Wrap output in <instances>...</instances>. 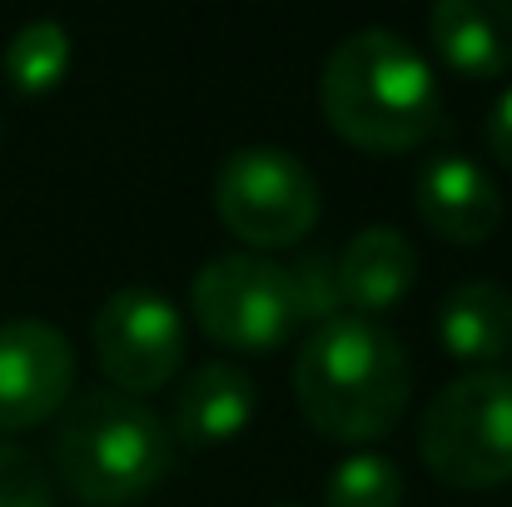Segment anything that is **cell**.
<instances>
[{
    "mask_svg": "<svg viewBox=\"0 0 512 507\" xmlns=\"http://www.w3.org/2000/svg\"><path fill=\"white\" fill-rule=\"evenodd\" d=\"M413 393V363L378 319L334 314L314 324L294 358V398L314 433L334 443L383 438Z\"/></svg>",
    "mask_w": 512,
    "mask_h": 507,
    "instance_id": "obj_1",
    "label": "cell"
},
{
    "mask_svg": "<svg viewBox=\"0 0 512 507\" xmlns=\"http://www.w3.org/2000/svg\"><path fill=\"white\" fill-rule=\"evenodd\" d=\"M319 105L334 135L373 155L418 150L443 120V90L428 60L383 25L353 30L329 50Z\"/></svg>",
    "mask_w": 512,
    "mask_h": 507,
    "instance_id": "obj_2",
    "label": "cell"
},
{
    "mask_svg": "<svg viewBox=\"0 0 512 507\" xmlns=\"http://www.w3.org/2000/svg\"><path fill=\"white\" fill-rule=\"evenodd\" d=\"M174 468V438L165 418L130 393L100 388L60 408L55 473L80 503L120 507L155 493Z\"/></svg>",
    "mask_w": 512,
    "mask_h": 507,
    "instance_id": "obj_3",
    "label": "cell"
},
{
    "mask_svg": "<svg viewBox=\"0 0 512 507\" xmlns=\"http://www.w3.org/2000/svg\"><path fill=\"white\" fill-rule=\"evenodd\" d=\"M418 453L428 473L448 488H503L512 478V373L473 368L453 378L418 428Z\"/></svg>",
    "mask_w": 512,
    "mask_h": 507,
    "instance_id": "obj_4",
    "label": "cell"
},
{
    "mask_svg": "<svg viewBox=\"0 0 512 507\" xmlns=\"http://www.w3.org/2000/svg\"><path fill=\"white\" fill-rule=\"evenodd\" d=\"M199 329L239 353L279 348L304 329V299L284 264L259 254H219L194 274L189 289Z\"/></svg>",
    "mask_w": 512,
    "mask_h": 507,
    "instance_id": "obj_5",
    "label": "cell"
},
{
    "mask_svg": "<svg viewBox=\"0 0 512 507\" xmlns=\"http://www.w3.org/2000/svg\"><path fill=\"white\" fill-rule=\"evenodd\" d=\"M214 209L234 239L254 249H289L319 224V184L289 150L249 145L214 174Z\"/></svg>",
    "mask_w": 512,
    "mask_h": 507,
    "instance_id": "obj_6",
    "label": "cell"
},
{
    "mask_svg": "<svg viewBox=\"0 0 512 507\" xmlns=\"http://www.w3.org/2000/svg\"><path fill=\"white\" fill-rule=\"evenodd\" d=\"M95 358L115 393L145 398L184 368V319L160 289L130 284L95 314Z\"/></svg>",
    "mask_w": 512,
    "mask_h": 507,
    "instance_id": "obj_7",
    "label": "cell"
},
{
    "mask_svg": "<svg viewBox=\"0 0 512 507\" xmlns=\"http://www.w3.org/2000/svg\"><path fill=\"white\" fill-rule=\"evenodd\" d=\"M75 383L70 338L40 319H0V433L55 418Z\"/></svg>",
    "mask_w": 512,
    "mask_h": 507,
    "instance_id": "obj_8",
    "label": "cell"
},
{
    "mask_svg": "<svg viewBox=\"0 0 512 507\" xmlns=\"http://www.w3.org/2000/svg\"><path fill=\"white\" fill-rule=\"evenodd\" d=\"M418 219L448 244H483L503 224V189L478 160L438 155L418 174Z\"/></svg>",
    "mask_w": 512,
    "mask_h": 507,
    "instance_id": "obj_9",
    "label": "cell"
},
{
    "mask_svg": "<svg viewBox=\"0 0 512 507\" xmlns=\"http://www.w3.org/2000/svg\"><path fill=\"white\" fill-rule=\"evenodd\" d=\"M254 403H259L254 378H249L239 363L214 358V363H199V368L184 378V388H179V398H174V413L165 428H170L174 448H179V443H184V448H219V443L239 438V433L254 423Z\"/></svg>",
    "mask_w": 512,
    "mask_h": 507,
    "instance_id": "obj_10",
    "label": "cell"
},
{
    "mask_svg": "<svg viewBox=\"0 0 512 507\" xmlns=\"http://www.w3.org/2000/svg\"><path fill=\"white\" fill-rule=\"evenodd\" d=\"M334 284H339V304H348V314H358V319L388 314L418 284V254L403 239V229L368 224L334 259Z\"/></svg>",
    "mask_w": 512,
    "mask_h": 507,
    "instance_id": "obj_11",
    "label": "cell"
},
{
    "mask_svg": "<svg viewBox=\"0 0 512 507\" xmlns=\"http://www.w3.org/2000/svg\"><path fill=\"white\" fill-rule=\"evenodd\" d=\"M428 40L448 70L468 80H498L512 65L508 0H443L428 15Z\"/></svg>",
    "mask_w": 512,
    "mask_h": 507,
    "instance_id": "obj_12",
    "label": "cell"
},
{
    "mask_svg": "<svg viewBox=\"0 0 512 507\" xmlns=\"http://www.w3.org/2000/svg\"><path fill=\"white\" fill-rule=\"evenodd\" d=\"M438 338L458 363L498 368L512 353V294L493 279H463L438 309Z\"/></svg>",
    "mask_w": 512,
    "mask_h": 507,
    "instance_id": "obj_13",
    "label": "cell"
},
{
    "mask_svg": "<svg viewBox=\"0 0 512 507\" xmlns=\"http://www.w3.org/2000/svg\"><path fill=\"white\" fill-rule=\"evenodd\" d=\"M70 70V30L60 20H30L5 45V75L20 95H45Z\"/></svg>",
    "mask_w": 512,
    "mask_h": 507,
    "instance_id": "obj_14",
    "label": "cell"
},
{
    "mask_svg": "<svg viewBox=\"0 0 512 507\" xmlns=\"http://www.w3.org/2000/svg\"><path fill=\"white\" fill-rule=\"evenodd\" d=\"M403 498V473L383 453H353L329 473V507H398Z\"/></svg>",
    "mask_w": 512,
    "mask_h": 507,
    "instance_id": "obj_15",
    "label": "cell"
},
{
    "mask_svg": "<svg viewBox=\"0 0 512 507\" xmlns=\"http://www.w3.org/2000/svg\"><path fill=\"white\" fill-rule=\"evenodd\" d=\"M0 507H55V488L40 458L5 438H0Z\"/></svg>",
    "mask_w": 512,
    "mask_h": 507,
    "instance_id": "obj_16",
    "label": "cell"
},
{
    "mask_svg": "<svg viewBox=\"0 0 512 507\" xmlns=\"http://www.w3.org/2000/svg\"><path fill=\"white\" fill-rule=\"evenodd\" d=\"M488 145H493V155L512 169V90H503V100L493 105V120H488Z\"/></svg>",
    "mask_w": 512,
    "mask_h": 507,
    "instance_id": "obj_17",
    "label": "cell"
}]
</instances>
